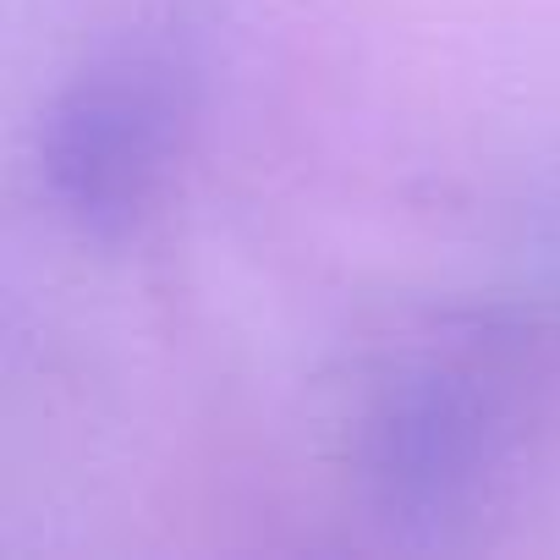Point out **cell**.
<instances>
[{
    "label": "cell",
    "mask_w": 560,
    "mask_h": 560,
    "mask_svg": "<svg viewBox=\"0 0 560 560\" xmlns=\"http://www.w3.org/2000/svg\"><path fill=\"white\" fill-rule=\"evenodd\" d=\"M192 100L182 34H132L89 61L45 110L39 182L83 236H127L176 154Z\"/></svg>",
    "instance_id": "6da1fadb"
},
{
    "label": "cell",
    "mask_w": 560,
    "mask_h": 560,
    "mask_svg": "<svg viewBox=\"0 0 560 560\" xmlns=\"http://www.w3.org/2000/svg\"><path fill=\"white\" fill-rule=\"evenodd\" d=\"M505 456V407L489 380L423 369L396 380L363 423V489L396 527L462 522Z\"/></svg>",
    "instance_id": "7a4b0ae2"
}]
</instances>
